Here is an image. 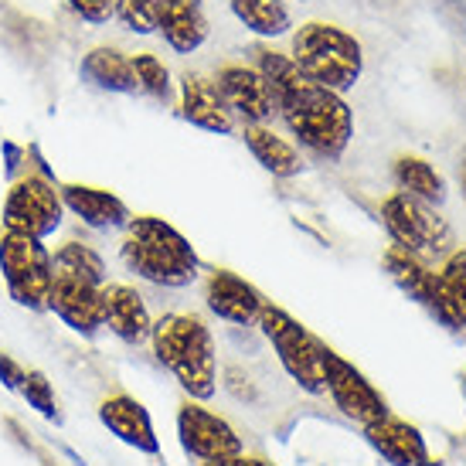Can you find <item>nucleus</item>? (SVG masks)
<instances>
[{
  "label": "nucleus",
  "mask_w": 466,
  "mask_h": 466,
  "mask_svg": "<svg viewBox=\"0 0 466 466\" xmlns=\"http://www.w3.org/2000/svg\"><path fill=\"white\" fill-rule=\"evenodd\" d=\"M256 68L272 89L276 116L297 137L299 147H307L310 154L324 157V160L344 157L350 137H354V113L344 103V96L299 76L293 58L272 52V48L256 52Z\"/></svg>",
  "instance_id": "1"
},
{
  "label": "nucleus",
  "mask_w": 466,
  "mask_h": 466,
  "mask_svg": "<svg viewBox=\"0 0 466 466\" xmlns=\"http://www.w3.org/2000/svg\"><path fill=\"white\" fill-rule=\"evenodd\" d=\"M123 266L140 276L147 283L164 286V289H184L198 279V252L174 225L154 215L130 218L123 228V246H119Z\"/></svg>",
  "instance_id": "2"
},
{
  "label": "nucleus",
  "mask_w": 466,
  "mask_h": 466,
  "mask_svg": "<svg viewBox=\"0 0 466 466\" xmlns=\"http://www.w3.org/2000/svg\"><path fill=\"white\" fill-rule=\"evenodd\" d=\"M157 361L177 378L191 399L205 401L218 389V361H215V340L201 317L195 313H167L150 330Z\"/></svg>",
  "instance_id": "3"
},
{
  "label": "nucleus",
  "mask_w": 466,
  "mask_h": 466,
  "mask_svg": "<svg viewBox=\"0 0 466 466\" xmlns=\"http://www.w3.org/2000/svg\"><path fill=\"white\" fill-rule=\"evenodd\" d=\"M289 58L299 76L334 92H350L364 76V48L350 31L330 21H307L293 31Z\"/></svg>",
  "instance_id": "4"
},
{
  "label": "nucleus",
  "mask_w": 466,
  "mask_h": 466,
  "mask_svg": "<svg viewBox=\"0 0 466 466\" xmlns=\"http://www.w3.org/2000/svg\"><path fill=\"white\" fill-rule=\"evenodd\" d=\"M381 221L389 228L391 242L405 248L415 259H442L453 252V228L442 218L436 205H426L419 198L395 191L381 205Z\"/></svg>",
  "instance_id": "5"
},
{
  "label": "nucleus",
  "mask_w": 466,
  "mask_h": 466,
  "mask_svg": "<svg viewBox=\"0 0 466 466\" xmlns=\"http://www.w3.org/2000/svg\"><path fill=\"white\" fill-rule=\"evenodd\" d=\"M256 324L262 327L266 340L272 344L279 364L286 368V375L297 381L303 391L310 395H324V344L307 330V327L293 320L286 310L279 307H262L259 320Z\"/></svg>",
  "instance_id": "6"
},
{
  "label": "nucleus",
  "mask_w": 466,
  "mask_h": 466,
  "mask_svg": "<svg viewBox=\"0 0 466 466\" xmlns=\"http://www.w3.org/2000/svg\"><path fill=\"white\" fill-rule=\"evenodd\" d=\"M0 276L17 307L48 310L52 289V252L41 238L31 235H0Z\"/></svg>",
  "instance_id": "7"
},
{
  "label": "nucleus",
  "mask_w": 466,
  "mask_h": 466,
  "mask_svg": "<svg viewBox=\"0 0 466 466\" xmlns=\"http://www.w3.org/2000/svg\"><path fill=\"white\" fill-rule=\"evenodd\" d=\"M62 215H66L62 191L48 177L27 174V177H17L11 184V191L4 198L0 221H4V232L31 235V238L45 242L48 235L62 228Z\"/></svg>",
  "instance_id": "8"
},
{
  "label": "nucleus",
  "mask_w": 466,
  "mask_h": 466,
  "mask_svg": "<svg viewBox=\"0 0 466 466\" xmlns=\"http://www.w3.org/2000/svg\"><path fill=\"white\" fill-rule=\"evenodd\" d=\"M324 385L330 391V399L340 412L354 419V422H378V419H385L389 415V405L381 399V391L368 381V378L354 368L350 361H344L337 350L324 348Z\"/></svg>",
  "instance_id": "9"
},
{
  "label": "nucleus",
  "mask_w": 466,
  "mask_h": 466,
  "mask_svg": "<svg viewBox=\"0 0 466 466\" xmlns=\"http://www.w3.org/2000/svg\"><path fill=\"white\" fill-rule=\"evenodd\" d=\"M211 82H215V89H218L225 109L232 113V119H242L246 127H256V123H269L276 116L272 89L266 86V78L259 76L256 66L228 62V66L218 68V76Z\"/></svg>",
  "instance_id": "10"
},
{
  "label": "nucleus",
  "mask_w": 466,
  "mask_h": 466,
  "mask_svg": "<svg viewBox=\"0 0 466 466\" xmlns=\"http://www.w3.org/2000/svg\"><path fill=\"white\" fill-rule=\"evenodd\" d=\"M177 436L181 446L201 463L211 460H228V456L242 453V440L235 436V429L221 419V415L208 412L198 401H184L177 412Z\"/></svg>",
  "instance_id": "11"
},
{
  "label": "nucleus",
  "mask_w": 466,
  "mask_h": 466,
  "mask_svg": "<svg viewBox=\"0 0 466 466\" xmlns=\"http://www.w3.org/2000/svg\"><path fill=\"white\" fill-rule=\"evenodd\" d=\"M48 310L82 337H96L103 330V286L86 283L78 276L52 272Z\"/></svg>",
  "instance_id": "12"
},
{
  "label": "nucleus",
  "mask_w": 466,
  "mask_h": 466,
  "mask_svg": "<svg viewBox=\"0 0 466 466\" xmlns=\"http://www.w3.org/2000/svg\"><path fill=\"white\" fill-rule=\"evenodd\" d=\"M385 269H389L391 283L399 286L409 299H415L419 307H426L446 330H460L453 320V310H450V303H446V293H442L440 272H432L426 262L409 256V252L399 246H391L389 252H385Z\"/></svg>",
  "instance_id": "13"
},
{
  "label": "nucleus",
  "mask_w": 466,
  "mask_h": 466,
  "mask_svg": "<svg viewBox=\"0 0 466 466\" xmlns=\"http://www.w3.org/2000/svg\"><path fill=\"white\" fill-rule=\"evenodd\" d=\"M205 303L218 320H228V324H235V327L256 324L262 307H266V299H262L259 289L228 269H215L208 276Z\"/></svg>",
  "instance_id": "14"
},
{
  "label": "nucleus",
  "mask_w": 466,
  "mask_h": 466,
  "mask_svg": "<svg viewBox=\"0 0 466 466\" xmlns=\"http://www.w3.org/2000/svg\"><path fill=\"white\" fill-rule=\"evenodd\" d=\"M157 35L174 55H195L211 35L205 0H160Z\"/></svg>",
  "instance_id": "15"
},
{
  "label": "nucleus",
  "mask_w": 466,
  "mask_h": 466,
  "mask_svg": "<svg viewBox=\"0 0 466 466\" xmlns=\"http://www.w3.org/2000/svg\"><path fill=\"white\" fill-rule=\"evenodd\" d=\"M103 327H109V334H116L123 344H143V340H150L154 320H150V310H147V303L133 286L106 283Z\"/></svg>",
  "instance_id": "16"
},
{
  "label": "nucleus",
  "mask_w": 466,
  "mask_h": 466,
  "mask_svg": "<svg viewBox=\"0 0 466 466\" xmlns=\"http://www.w3.org/2000/svg\"><path fill=\"white\" fill-rule=\"evenodd\" d=\"M62 205L82 218V225L109 232V228H127V221L133 218L130 208L123 205V198H116L106 187H92V184H62Z\"/></svg>",
  "instance_id": "17"
},
{
  "label": "nucleus",
  "mask_w": 466,
  "mask_h": 466,
  "mask_svg": "<svg viewBox=\"0 0 466 466\" xmlns=\"http://www.w3.org/2000/svg\"><path fill=\"white\" fill-rule=\"evenodd\" d=\"M99 422H103L119 442H127L140 453L157 456L160 453V440L154 432V422H150V412L143 409L140 401L130 399V395H113L99 405Z\"/></svg>",
  "instance_id": "18"
},
{
  "label": "nucleus",
  "mask_w": 466,
  "mask_h": 466,
  "mask_svg": "<svg viewBox=\"0 0 466 466\" xmlns=\"http://www.w3.org/2000/svg\"><path fill=\"white\" fill-rule=\"evenodd\" d=\"M181 116L205 133H218V137H228L235 127L232 113L221 103L215 82L205 76H187L181 78Z\"/></svg>",
  "instance_id": "19"
},
{
  "label": "nucleus",
  "mask_w": 466,
  "mask_h": 466,
  "mask_svg": "<svg viewBox=\"0 0 466 466\" xmlns=\"http://www.w3.org/2000/svg\"><path fill=\"white\" fill-rule=\"evenodd\" d=\"M364 436H368V442H371L391 466H422L429 460L422 432L415 426H409V422L395 419L391 412L385 415V419H378V422H368V426H364Z\"/></svg>",
  "instance_id": "20"
},
{
  "label": "nucleus",
  "mask_w": 466,
  "mask_h": 466,
  "mask_svg": "<svg viewBox=\"0 0 466 466\" xmlns=\"http://www.w3.org/2000/svg\"><path fill=\"white\" fill-rule=\"evenodd\" d=\"M78 76L86 86L99 92H113V96H133L137 89V72H133V58L127 52H119L113 45H99L86 52Z\"/></svg>",
  "instance_id": "21"
},
{
  "label": "nucleus",
  "mask_w": 466,
  "mask_h": 466,
  "mask_svg": "<svg viewBox=\"0 0 466 466\" xmlns=\"http://www.w3.org/2000/svg\"><path fill=\"white\" fill-rule=\"evenodd\" d=\"M246 137L248 154L262 164V170H269L272 177H297L303 170V160H299V150L293 143L279 137L276 130H269L266 123H256V127H246L242 130Z\"/></svg>",
  "instance_id": "22"
},
{
  "label": "nucleus",
  "mask_w": 466,
  "mask_h": 466,
  "mask_svg": "<svg viewBox=\"0 0 466 466\" xmlns=\"http://www.w3.org/2000/svg\"><path fill=\"white\" fill-rule=\"evenodd\" d=\"M235 21L256 38H283L293 27V14L286 0H228Z\"/></svg>",
  "instance_id": "23"
},
{
  "label": "nucleus",
  "mask_w": 466,
  "mask_h": 466,
  "mask_svg": "<svg viewBox=\"0 0 466 466\" xmlns=\"http://www.w3.org/2000/svg\"><path fill=\"white\" fill-rule=\"evenodd\" d=\"M395 181H399L405 195L419 198L426 205H442V198H446L442 174L429 160H422V157H399L395 160Z\"/></svg>",
  "instance_id": "24"
},
{
  "label": "nucleus",
  "mask_w": 466,
  "mask_h": 466,
  "mask_svg": "<svg viewBox=\"0 0 466 466\" xmlns=\"http://www.w3.org/2000/svg\"><path fill=\"white\" fill-rule=\"evenodd\" d=\"M52 272H66V276H78L86 283L106 286V262L86 242H62L52 252Z\"/></svg>",
  "instance_id": "25"
},
{
  "label": "nucleus",
  "mask_w": 466,
  "mask_h": 466,
  "mask_svg": "<svg viewBox=\"0 0 466 466\" xmlns=\"http://www.w3.org/2000/svg\"><path fill=\"white\" fill-rule=\"evenodd\" d=\"M133 58V72H137V89L147 92L157 103H167L174 96V82H170V68L157 58L154 52H137Z\"/></svg>",
  "instance_id": "26"
},
{
  "label": "nucleus",
  "mask_w": 466,
  "mask_h": 466,
  "mask_svg": "<svg viewBox=\"0 0 466 466\" xmlns=\"http://www.w3.org/2000/svg\"><path fill=\"white\" fill-rule=\"evenodd\" d=\"M440 283H442V293H446V303H450V310H453L456 327L466 330V248L446 256Z\"/></svg>",
  "instance_id": "27"
},
{
  "label": "nucleus",
  "mask_w": 466,
  "mask_h": 466,
  "mask_svg": "<svg viewBox=\"0 0 466 466\" xmlns=\"http://www.w3.org/2000/svg\"><path fill=\"white\" fill-rule=\"evenodd\" d=\"M157 14H160V0H113V21L140 38L157 35Z\"/></svg>",
  "instance_id": "28"
},
{
  "label": "nucleus",
  "mask_w": 466,
  "mask_h": 466,
  "mask_svg": "<svg viewBox=\"0 0 466 466\" xmlns=\"http://www.w3.org/2000/svg\"><path fill=\"white\" fill-rule=\"evenodd\" d=\"M21 395L31 409H38L45 419H58V405H55V391L52 381L41 375V371H27L25 385H21Z\"/></svg>",
  "instance_id": "29"
},
{
  "label": "nucleus",
  "mask_w": 466,
  "mask_h": 466,
  "mask_svg": "<svg viewBox=\"0 0 466 466\" xmlns=\"http://www.w3.org/2000/svg\"><path fill=\"white\" fill-rule=\"evenodd\" d=\"M68 7L86 25H109L113 21V0H68Z\"/></svg>",
  "instance_id": "30"
},
{
  "label": "nucleus",
  "mask_w": 466,
  "mask_h": 466,
  "mask_svg": "<svg viewBox=\"0 0 466 466\" xmlns=\"http://www.w3.org/2000/svg\"><path fill=\"white\" fill-rule=\"evenodd\" d=\"M25 378H27V371L21 368V364L14 361V358H7V354H0V381H4V389L21 391Z\"/></svg>",
  "instance_id": "31"
},
{
  "label": "nucleus",
  "mask_w": 466,
  "mask_h": 466,
  "mask_svg": "<svg viewBox=\"0 0 466 466\" xmlns=\"http://www.w3.org/2000/svg\"><path fill=\"white\" fill-rule=\"evenodd\" d=\"M205 466H272V463H266V460H256V456L238 453V456H228V460H211V463H205Z\"/></svg>",
  "instance_id": "32"
},
{
  "label": "nucleus",
  "mask_w": 466,
  "mask_h": 466,
  "mask_svg": "<svg viewBox=\"0 0 466 466\" xmlns=\"http://www.w3.org/2000/svg\"><path fill=\"white\" fill-rule=\"evenodd\" d=\"M422 466H440V460H426Z\"/></svg>",
  "instance_id": "33"
},
{
  "label": "nucleus",
  "mask_w": 466,
  "mask_h": 466,
  "mask_svg": "<svg viewBox=\"0 0 466 466\" xmlns=\"http://www.w3.org/2000/svg\"><path fill=\"white\" fill-rule=\"evenodd\" d=\"M463 195H466V167H463Z\"/></svg>",
  "instance_id": "34"
}]
</instances>
